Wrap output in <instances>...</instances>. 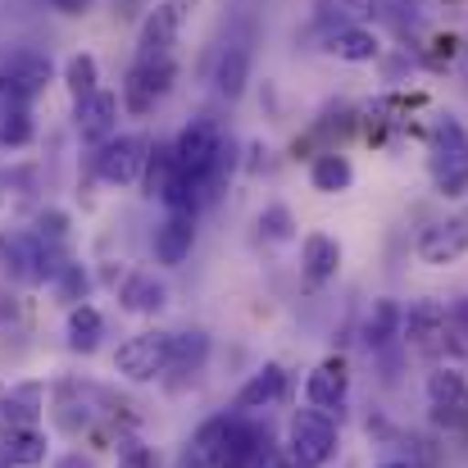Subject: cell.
Listing matches in <instances>:
<instances>
[{
  "label": "cell",
  "instance_id": "cell-1",
  "mask_svg": "<svg viewBox=\"0 0 468 468\" xmlns=\"http://www.w3.org/2000/svg\"><path fill=\"white\" fill-rule=\"evenodd\" d=\"M55 78V64L50 55L32 50V46H18V50H5L0 55V105H32Z\"/></svg>",
  "mask_w": 468,
  "mask_h": 468
},
{
  "label": "cell",
  "instance_id": "cell-2",
  "mask_svg": "<svg viewBox=\"0 0 468 468\" xmlns=\"http://www.w3.org/2000/svg\"><path fill=\"white\" fill-rule=\"evenodd\" d=\"M336 455V423L327 410H296L287 423V460L296 468H323Z\"/></svg>",
  "mask_w": 468,
  "mask_h": 468
},
{
  "label": "cell",
  "instance_id": "cell-3",
  "mask_svg": "<svg viewBox=\"0 0 468 468\" xmlns=\"http://www.w3.org/2000/svg\"><path fill=\"white\" fill-rule=\"evenodd\" d=\"M432 177L441 196H468V137L455 114H446L432 133Z\"/></svg>",
  "mask_w": 468,
  "mask_h": 468
},
{
  "label": "cell",
  "instance_id": "cell-4",
  "mask_svg": "<svg viewBox=\"0 0 468 468\" xmlns=\"http://www.w3.org/2000/svg\"><path fill=\"white\" fill-rule=\"evenodd\" d=\"M114 368L128 382H159L173 368V332H137L119 346Z\"/></svg>",
  "mask_w": 468,
  "mask_h": 468
},
{
  "label": "cell",
  "instance_id": "cell-5",
  "mask_svg": "<svg viewBox=\"0 0 468 468\" xmlns=\"http://www.w3.org/2000/svg\"><path fill=\"white\" fill-rule=\"evenodd\" d=\"M196 0H159L155 9L146 14L142 23V37H137V59L142 64H155V59H173V46L191 18Z\"/></svg>",
  "mask_w": 468,
  "mask_h": 468
},
{
  "label": "cell",
  "instance_id": "cell-6",
  "mask_svg": "<svg viewBox=\"0 0 468 468\" xmlns=\"http://www.w3.org/2000/svg\"><path fill=\"white\" fill-rule=\"evenodd\" d=\"M228 151V142H223V128L214 123V119H191L182 133H177V142H173V155H177V168L182 173H191L196 182H205V173L218 164V155Z\"/></svg>",
  "mask_w": 468,
  "mask_h": 468
},
{
  "label": "cell",
  "instance_id": "cell-7",
  "mask_svg": "<svg viewBox=\"0 0 468 468\" xmlns=\"http://www.w3.org/2000/svg\"><path fill=\"white\" fill-rule=\"evenodd\" d=\"M146 159H151V146H146L142 137H114V142H105V146L91 155V168H96V177L110 182V186H133V182H142Z\"/></svg>",
  "mask_w": 468,
  "mask_h": 468
},
{
  "label": "cell",
  "instance_id": "cell-8",
  "mask_svg": "<svg viewBox=\"0 0 468 468\" xmlns=\"http://www.w3.org/2000/svg\"><path fill=\"white\" fill-rule=\"evenodd\" d=\"M428 410H432V423L446 428V432L468 428V382H464V373H455V368H432V373H428Z\"/></svg>",
  "mask_w": 468,
  "mask_h": 468
},
{
  "label": "cell",
  "instance_id": "cell-9",
  "mask_svg": "<svg viewBox=\"0 0 468 468\" xmlns=\"http://www.w3.org/2000/svg\"><path fill=\"white\" fill-rule=\"evenodd\" d=\"M119 114H123V101H119L114 91H105V87H101V91H96L91 101H82V105H78V114H73V119H78V137H82L87 146H96V151H101L105 142H114V137H119Z\"/></svg>",
  "mask_w": 468,
  "mask_h": 468
},
{
  "label": "cell",
  "instance_id": "cell-10",
  "mask_svg": "<svg viewBox=\"0 0 468 468\" xmlns=\"http://www.w3.org/2000/svg\"><path fill=\"white\" fill-rule=\"evenodd\" d=\"M460 255H468V209L455 218H441L432 223L423 237H419V260L423 264H455Z\"/></svg>",
  "mask_w": 468,
  "mask_h": 468
},
{
  "label": "cell",
  "instance_id": "cell-11",
  "mask_svg": "<svg viewBox=\"0 0 468 468\" xmlns=\"http://www.w3.org/2000/svg\"><path fill=\"white\" fill-rule=\"evenodd\" d=\"M446 323H451V310L441 301H414L405 310V323H400V341H410L419 350H432L446 336Z\"/></svg>",
  "mask_w": 468,
  "mask_h": 468
},
{
  "label": "cell",
  "instance_id": "cell-12",
  "mask_svg": "<svg viewBox=\"0 0 468 468\" xmlns=\"http://www.w3.org/2000/svg\"><path fill=\"white\" fill-rule=\"evenodd\" d=\"M196 246V214H168L155 228V260L164 269H177Z\"/></svg>",
  "mask_w": 468,
  "mask_h": 468
},
{
  "label": "cell",
  "instance_id": "cell-13",
  "mask_svg": "<svg viewBox=\"0 0 468 468\" xmlns=\"http://www.w3.org/2000/svg\"><path fill=\"white\" fill-rule=\"evenodd\" d=\"M346 391H350V373H346V359H336V355L323 359L305 378V400L314 410H336L346 400Z\"/></svg>",
  "mask_w": 468,
  "mask_h": 468
},
{
  "label": "cell",
  "instance_id": "cell-14",
  "mask_svg": "<svg viewBox=\"0 0 468 468\" xmlns=\"http://www.w3.org/2000/svg\"><path fill=\"white\" fill-rule=\"evenodd\" d=\"M41 410H46V387L41 382H18L0 400V428H37Z\"/></svg>",
  "mask_w": 468,
  "mask_h": 468
},
{
  "label": "cell",
  "instance_id": "cell-15",
  "mask_svg": "<svg viewBox=\"0 0 468 468\" xmlns=\"http://www.w3.org/2000/svg\"><path fill=\"white\" fill-rule=\"evenodd\" d=\"M336 269H341V241L327 237V232H310L301 241V273L323 287V282L336 278Z\"/></svg>",
  "mask_w": 468,
  "mask_h": 468
},
{
  "label": "cell",
  "instance_id": "cell-16",
  "mask_svg": "<svg viewBox=\"0 0 468 468\" xmlns=\"http://www.w3.org/2000/svg\"><path fill=\"white\" fill-rule=\"evenodd\" d=\"M0 460L9 468H37L46 460L41 428H0Z\"/></svg>",
  "mask_w": 468,
  "mask_h": 468
},
{
  "label": "cell",
  "instance_id": "cell-17",
  "mask_svg": "<svg viewBox=\"0 0 468 468\" xmlns=\"http://www.w3.org/2000/svg\"><path fill=\"white\" fill-rule=\"evenodd\" d=\"M246 82H250V50L241 41H228L218 64H214V87H218V96L237 101L246 91Z\"/></svg>",
  "mask_w": 468,
  "mask_h": 468
},
{
  "label": "cell",
  "instance_id": "cell-18",
  "mask_svg": "<svg viewBox=\"0 0 468 468\" xmlns=\"http://www.w3.org/2000/svg\"><path fill=\"white\" fill-rule=\"evenodd\" d=\"M287 391V373H282V364H264L241 391H237V410L241 414H255V410H269L278 396Z\"/></svg>",
  "mask_w": 468,
  "mask_h": 468
},
{
  "label": "cell",
  "instance_id": "cell-19",
  "mask_svg": "<svg viewBox=\"0 0 468 468\" xmlns=\"http://www.w3.org/2000/svg\"><path fill=\"white\" fill-rule=\"evenodd\" d=\"M228 437H232V419L228 414H218V419H209V423H200L196 428V437H191V468H218L223 460V451H228Z\"/></svg>",
  "mask_w": 468,
  "mask_h": 468
},
{
  "label": "cell",
  "instance_id": "cell-20",
  "mask_svg": "<svg viewBox=\"0 0 468 468\" xmlns=\"http://www.w3.org/2000/svg\"><path fill=\"white\" fill-rule=\"evenodd\" d=\"M260 441H269V437H264L255 423H246V419L232 414V437H228V451H223L218 468H255L260 455H269V446L260 451Z\"/></svg>",
  "mask_w": 468,
  "mask_h": 468
},
{
  "label": "cell",
  "instance_id": "cell-21",
  "mask_svg": "<svg viewBox=\"0 0 468 468\" xmlns=\"http://www.w3.org/2000/svg\"><path fill=\"white\" fill-rule=\"evenodd\" d=\"M119 301H123V310L128 314H159L164 310V301H168V287L159 282L155 273H128L123 278V287H119Z\"/></svg>",
  "mask_w": 468,
  "mask_h": 468
},
{
  "label": "cell",
  "instance_id": "cell-22",
  "mask_svg": "<svg viewBox=\"0 0 468 468\" xmlns=\"http://www.w3.org/2000/svg\"><path fill=\"white\" fill-rule=\"evenodd\" d=\"M378 50H382V41L368 27H336V32H327V55H336L346 64H373Z\"/></svg>",
  "mask_w": 468,
  "mask_h": 468
},
{
  "label": "cell",
  "instance_id": "cell-23",
  "mask_svg": "<svg viewBox=\"0 0 468 468\" xmlns=\"http://www.w3.org/2000/svg\"><path fill=\"white\" fill-rule=\"evenodd\" d=\"M314 5V18L323 23V27H364L368 18H373V9H378V0H310Z\"/></svg>",
  "mask_w": 468,
  "mask_h": 468
},
{
  "label": "cell",
  "instance_id": "cell-24",
  "mask_svg": "<svg viewBox=\"0 0 468 468\" xmlns=\"http://www.w3.org/2000/svg\"><path fill=\"white\" fill-rule=\"evenodd\" d=\"M64 87H69L73 105L91 101V96L101 91V64H96V55H87V50L69 55V64H64Z\"/></svg>",
  "mask_w": 468,
  "mask_h": 468
},
{
  "label": "cell",
  "instance_id": "cell-25",
  "mask_svg": "<svg viewBox=\"0 0 468 468\" xmlns=\"http://www.w3.org/2000/svg\"><path fill=\"white\" fill-rule=\"evenodd\" d=\"M400 323H405V310L396 301H373V310L364 318V341L373 350H382V346H391L400 336Z\"/></svg>",
  "mask_w": 468,
  "mask_h": 468
},
{
  "label": "cell",
  "instance_id": "cell-26",
  "mask_svg": "<svg viewBox=\"0 0 468 468\" xmlns=\"http://www.w3.org/2000/svg\"><path fill=\"white\" fill-rule=\"evenodd\" d=\"M350 182H355V168H350V159L336 155V151H327V155H318L310 164V186L323 191V196H336V191H346Z\"/></svg>",
  "mask_w": 468,
  "mask_h": 468
},
{
  "label": "cell",
  "instance_id": "cell-27",
  "mask_svg": "<svg viewBox=\"0 0 468 468\" xmlns=\"http://www.w3.org/2000/svg\"><path fill=\"white\" fill-rule=\"evenodd\" d=\"M101 336H105V318H101L96 305H73V310H69V346H73V350L91 355V350L101 346Z\"/></svg>",
  "mask_w": 468,
  "mask_h": 468
},
{
  "label": "cell",
  "instance_id": "cell-28",
  "mask_svg": "<svg viewBox=\"0 0 468 468\" xmlns=\"http://www.w3.org/2000/svg\"><path fill=\"white\" fill-rule=\"evenodd\" d=\"M177 173H182V168H177L173 146H151L146 173H142V186H146V196H159V200H164V191L173 186V177H177Z\"/></svg>",
  "mask_w": 468,
  "mask_h": 468
},
{
  "label": "cell",
  "instance_id": "cell-29",
  "mask_svg": "<svg viewBox=\"0 0 468 468\" xmlns=\"http://www.w3.org/2000/svg\"><path fill=\"white\" fill-rule=\"evenodd\" d=\"M32 105H0V146L18 151L32 142Z\"/></svg>",
  "mask_w": 468,
  "mask_h": 468
},
{
  "label": "cell",
  "instance_id": "cell-30",
  "mask_svg": "<svg viewBox=\"0 0 468 468\" xmlns=\"http://www.w3.org/2000/svg\"><path fill=\"white\" fill-rule=\"evenodd\" d=\"M119 101H123V114H133V119H146L151 110L159 105L155 87L142 78V69H128V78H123V91H119Z\"/></svg>",
  "mask_w": 468,
  "mask_h": 468
},
{
  "label": "cell",
  "instance_id": "cell-31",
  "mask_svg": "<svg viewBox=\"0 0 468 468\" xmlns=\"http://www.w3.org/2000/svg\"><path fill=\"white\" fill-rule=\"evenodd\" d=\"M205 350H209L205 332H173V368H200Z\"/></svg>",
  "mask_w": 468,
  "mask_h": 468
},
{
  "label": "cell",
  "instance_id": "cell-32",
  "mask_svg": "<svg viewBox=\"0 0 468 468\" xmlns=\"http://www.w3.org/2000/svg\"><path fill=\"white\" fill-rule=\"evenodd\" d=\"M119 468H155V451L146 446V441H137V437H128V441H119Z\"/></svg>",
  "mask_w": 468,
  "mask_h": 468
},
{
  "label": "cell",
  "instance_id": "cell-33",
  "mask_svg": "<svg viewBox=\"0 0 468 468\" xmlns=\"http://www.w3.org/2000/svg\"><path fill=\"white\" fill-rule=\"evenodd\" d=\"M55 287H59L69 301H78V296L87 292V273H82V264H64V269L55 273Z\"/></svg>",
  "mask_w": 468,
  "mask_h": 468
},
{
  "label": "cell",
  "instance_id": "cell-34",
  "mask_svg": "<svg viewBox=\"0 0 468 468\" xmlns=\"http://www.w3.org/2000/svg\"><path fill=\"white\" fill-rule=\"evenodd\" d=\"M260 228H264L273 241H282V237H292V214H287L282 205H273V209L260 214Z\"/></svg>",
  "mask_w": 468,
  "mask_h": 468
},
{
  "label": "cell",
  "instance_id": "cell-35",
  "mask_svg": "<svg viewBox=\"0 0 468 468\" xmlns=\"http://www.w3.org/2000/svg\"><path fill=\"white\" fill-rule=\"evenodd\" d=\"M87 5H91V0H50V9H55V14H64V18L87 14Z\"/></svg>",
  "mask_w": 468,
  "mask_h": 468
},
{
  "label": "cell",
  "instance_id": "cell-36",
  "mask_svg": "<svg viewBox=\"0 0 468 468\" xmlns=\"http://www.w3.org/2000/svg\"><path fill=\"white\" fill-rule=\"evenodd\" d=\"M55 468H91V460H87V455H64Z\"/></svg>",
  "mask_w": 468,
  "mask_h": 468
},
{
  "label": "cell",
  "instance_id": "cell-37",
  "mask_svg": "<svg viewBox=\"0 0 468 468\" xmlns=\"http://www.w3.org/2000/svg\"><path fill=\"white\" fill-rule=\"evenodd\" d=\"M451 318H455V323H460V327H464V332H468V301H460V305L451 310Z\"/></svg>",
  "mask_w": 468,
  "mask_h": 468
},
{
  "label": "cell",
  "instance_id": "cell-38",
  "mask_svg": "<svg viewBox=\"0 0 468 468\" xmlns=\"http://www.w3.org/2000/svg\"><path fill=\"white\" fill-rule=\"evenodd\" d=\"M378 468H410V464H400V460H387V464H378Z\"/></svg>",
  "mask_w": 468,
  "mask_h": 468
}]
</instances>
